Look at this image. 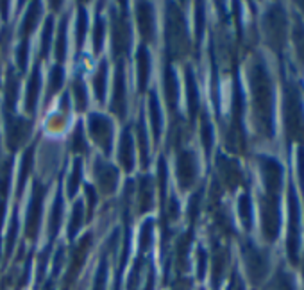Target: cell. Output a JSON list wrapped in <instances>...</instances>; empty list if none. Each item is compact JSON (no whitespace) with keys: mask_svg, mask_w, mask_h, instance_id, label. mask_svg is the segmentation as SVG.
Here are the masks:
<instances>
[{"mask_svg":"<svg viewBox=\"0 0 304 290\" xmlns=\"http://www.w3.org/2000/svg\"><path fill=\"white\" fill-rule=\"evenodd\" d=\"M113 108H115L116 113L120 111V115H124V77H122V70L120 76H116V95Z\"/></svg>","mask_w":304,"mask_h":290,"instance_id":"obj_1","label":"cell"},{"mask_svg":"<svg viewBox=\"0 0 304 290\" xmlns=\"http://www.w3.org/2000/svg\"><path fill=\"white\" fill-rule=\"evenodd\" d=\"M79 180H81V163L77 162V163H75V172H73L72 180H70V186H68L70 196H73V194H75V190H77Z\"/></svg>","mask_w":304,"mask_h":290,"instance_id":"obj_7","label":"cell"},{"mask_svg":"<svg viewBox=\"0 0 304 290\" xmlns=\"http://www.w3.org/2000/svg\"><path fill=\"white\" fill-rule=\"evenodd\" d=\"M140 88H145L147 76H149V54L145 52V48H140Z\"/></svg>","mask_w":304,"mask_h":290,"instance_id":"obj_2","label":"cell"},{"mask_svg":"<svg viewBox=\"0 0 304 290\" xmlns=\"http://www.w3.org/2000/svg\"><path fill=\"white\" fill-rule=\"evenodd\" d=\"M75 88H77V97H79V106H84V88H82V84L81 82H77V86H75Z\"/></svg>","mask_w":304,"mask_h":290,"instance_id":"obj_12","label":"cell"},{"mask_svg":"<svg viewBox=\"0 0 304 290\" xmlns=\"http://www.w3.org/2000/svg\"><path fill=\"white\" fill-rule=\"evenodd\" d=\"M81 215H82L81 204H77V208H75V214H73V218H72V226H70V233H73V230H77V228H79V222H81Z\"/></svg>","mask_w":304,"mask_h":290,"instance_id":"obj_9","label":"cell"},{"mask_svg":"<svg viewBox=\"0 0 304 290\" xmlns=\"http://www.w3.org/2000/svg\"><path fill=\"white\" fill-rule=\"evenodd\" d=\"M131 150H133V145H131V140H129V132L124 134V142H122V162L127 165V168H131Z\"/></svg>","mask_w":304,"mask_h":290,"instance_id":"obj_5","label":"cell"},{"mask_svg":"<svg viewBox=\"0 0 304 290\" xmlns=\"http://www.w3.org/2000/svg\"><path fill=\"white\" fill-rule=\"evenodd\" d=\"M158 110H159V108H158V100H156V97L152 95V98H150V115H152V126H154L156 136H159V124H161Z\"/></svg>","mask_w":304,"mask_h":290,"instance_id":"obj_4","label":"cell"},{"mask_svg":"<svg viewBox=\"0 0 304 290\" xmlns=\"http://www.w3.org/2000/svg\"><path fill=\"white\" fill-rule=\"evenodd\" d=\"M38 88H39V76L38 70L34 72V79H30V86H29V98H27V110L32 113L34 111V104H36V97H38Z\"/></svg>","mask_w":304,"mask_h":290,"instance_id":"obj_3","label":"cell"},{"mask_svg":"<svg viewBox=\"0 0 304 290\" xmlns=\"http://www.w3.org/2000/svg\"><path fill=\"white\" fill-rule=\"evenodd\" d=\"M50 30H52V26H50V20L47 22V29H45V34H43V54H47L48 50V42H50Z\"/></svg>","mask_w":304,"mask_h":290,"instance_id":"obj_11","label":"cell"},{"mask_svg":"<svg viewBox=\"0 0 304 290\" xmlns=\"http://www.w3.org/2000/svg\"><path fill=\"white\" fill-rule=\"evenodd\" d=\"M100 42H102V22L97 20V29H95V48L99 50Z\"/></svg>","mask_w":304,"mask_h":290,"instance_id":"obj_10","label":"cell"},{"mask_svg":"<svg viewBox=\"0 0 304 290\" xmlns=\"http://www.w3.org/2000/svg\"><path fill=\"white\" fill-rule=\"evenodd\" d=\"M100 66H102V68H100L99 76H97V82H95V86H97V97L102 98L104 86H106V63H102Z\"/></svg>","mask_w":304,"mask_h":290,"instance_id":"obj_6","label":"cell"},{"mask_svg":"<svg viewBox=\"0 0 304 290\" xmlns=\"http://www.w3.org/2000/svg\"><path fill=\"white\" fill-rule=\"evenodd\" d=\"M50 90L52 92H56L57 88L61 86V82H63V70L57 66V68H54V72H52V76H50Z\"/></svg>","mask_w":304,"mask_h":290,"instance_id":"obj_8","label":"cell"}]
</instances>
